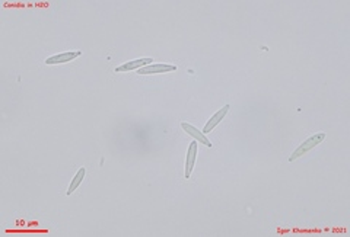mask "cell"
<instances>
[{"mask_svg":"<svg viewBox=\"0 0 350 237\" xmlns=\"http://www.w3.org/2000/svg\"><path fill=\"white\" fill-rule=\"evenodd\" d=\"M324 140H325V134L324 133H318V134H315V135H312V137H309V138H306L304 143H302L299 147L296 148V150L290 154L289 162H293V160L299 159L301 156L306 154L309 150H312L314 147H317L318 144H321Z\"/></svg>","mask_w":350,"mask_h":237,"instance_id":"cell-1","label":"cell"},{"mask_svg":"<svg viewBox=\"0 0 350 237\" xmlns=\"http://www.w3.org/2000/svg\"><path fill=\"white\" fill-rule=\"evenodd\" d=\"M196 156H197V140L193 141L190 146H188V150H187V157H185V173H184V178L188 179L191 176V172L194 169V163H196Z\"/></svg>","mask_w":350,"mask_h":237,"instance_id":"cell-4","label":"cell"},{"mask_svg":"<svg viewBox=\"0 0 350 237\" xmlns=\"http://www.w3.org/2000/svg\"><path fill=\"white\" fill-rule=\"evenodd\" d=\"M85 175H86V169L85 167H80L79 170H77V173L75 175V178H73V180L70 182V185H69V189H67V195H72V193L75 192L77 189V186L82 183V180H83V178H85Z\"/></svg>","mask_w":350,"mask_h":237,"instance_id":"cell-8","label":"cell"},{"mask_svg":"<svg viewBox=\"0 0 350 237\" xmlns=\"http://www.w3.org/2000/svg\"><path fill=\"white\" fill-rule=\"evenodd\" d=\"M177 67L175 66H171V64H162V63H158V64H149V66H145L142 69L137 70L139 74H159V73H171V72H175Z\"/></svg>","mask_w":350,"mask_h":237,"instance_id":"cell-3","label":"cell"},{"mask_svg":"<svg viewBox=\"0 0 350 237\" xmlns=\"http://www.w3.org/2000/svg\"><path fill=\"white\" fill-rule=\"evenodd\" d=\"M153 60L151 57H146V59H137V60H132V61H127L124 63L122 66H119L115 69V73H127V72H132V70H139L145 66H149L152 64Z\"/></svg>","mask_w":350,"mask_h":237,"instance_id":"cell-2","label":"cell"},{"mask_svg":"<svg viewBox=\"0 0 350 237\" xmlns=\"http://www.w3.org/2000/svg\"><path fill=\"white\" fill-rule=\"evenodd\" d=\"M80 56H82L80 51H66V53L57 54V56L48 57V59L46 60V64H48V66H53V64H64V63L73 61V60L80 57Z\"/></svg>","mask_w":350,"mask_h":237,"instance_id":"cell-5","label":"cell"},{"mask_svg":"<svg viewBox=\"0 0 350 237\" xmlns=\"http://www.w3.org/2000/svg\"><path fill=\"white\" fill-rule=\"evenodd\" d=\"M181 128H183L184 131H185L187 134H190L191 137H194L198 143L204 144L206 147H212V143H210V140H209V138H207L204 134L201 133V131H198L196 127H193L191 124H188V122H181Z\"/></svg>","mask_w":350,"mask_h":237,"instance_id":"cell-6","label":"cell"},{"mask_svg":"<svg viewBox=\"0 0 350 237\" xmlns=\"http://www.w3.org/2000/svg\"><path fill=\"white\" fill-rule=\"evenodd\" d=\"M229 108H230L229 105H225V106H222V108H220V109H219L216 114H213V115L210 117V119L207 121V124L204 125V128H203V133H206V134L210 133L214 127H216V125H217V124H219L222 119L225 118V115L228 114Z\"/></svg>","mask_w":350,"mask_h":237,"instance_id":"cell-7","label":"cell"}]
</instances>
